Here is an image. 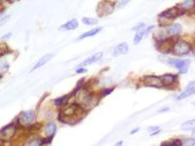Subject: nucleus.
Instances as JSON below:
<instances>
[{"label":"nucleus","mask_w":195,"mask_h":146,"mask_svg":"<svg viewBox=\"0 0 195 146\" xmlns=\"http://www.w3.org/2000/svg\"><path fill=\"white\" fill-rule=\"evenodd\" d=\"M85 112L82 106L78 103H73L60 111L59 119L62 122L68 124H71L70 120H72V124H75L79 120H81Z\"/></svg>","instance_id":"nucleus-1"},{"label":"nucleus","mask_w":195,"mask_h":146,"mask_svg":"<svg viewBox=\"0 0 195 146\" xmlns=\"http://www.w3.org/2000/svg\"><path fill=\"white\" fill-rule=\"evenodd\" d=\"M173 51H174V54L177 56L186 55L191 51V45L184 40H178L174 44Z\"/></svg>","instance_id":"nucleus-2"},{"label":"nucleus","mask_w":195,"mask_h":146,"mask_svg":"<svg viewBox=\"0 0 195 146\" xmlns=\"http://www.w3.org/2000/svg\"><path fill=\"white\" fill-rule=\"evenodd\" d=\"M168 63L174 66L179 70L180 73H186L190 65L189 59H177V58H170L168 61Z\"/></svg>","instance_id":"nucleus-3"},{"label":"nucleus","mask_w":195,"mask_h":146,"mask_svg":"<svg viewBox=\"0 0 195 146\" xmlns=\"http://www.w3.org/2000/svg\"><path fill=\"white\" fill-rule=\"evenodd\" d=\"M16 131L17 129L15 127V125L13 124H10L8 126H6V127L2 128L1 131H0V138H1V140L5 142L11 141V139L16 134Z\"/></svg>","instance_id":"nucleus-4"},{"label":"nucleus","mask_w":195,"mask_h":146,"mask_svg":"<svg viewBox=\"0 0 195 146\" xmlns=\"http://www.w3.org/2000/svg\"><path fill=\"white\" fill-rule=\"evenodd\" d=\"M179 9H178V7H174V8H170L168 10H165L164 12H162L159 15V21H162V19H165V24L164 25H166L168 21H171V19H174L175 18H177L178 16L181 15L183 13L179 12Z\"/></svg>","instance_id":"nucleus-5"},{"label":"nucleus","mask_w":195,"mask_h":146,"mask_svg":"<svg viewBox=\"0 0 195 146\" xmlns=\"http://www.w3.org/2000/svg\"><path fill=\"white\" fill-rule=\"evenodd\" d=\"M144 84L147 87H154V88H160L162 87V82H161V79L156 76H152L148 75L145 76L144 78Z\"/></svg>","instance_id":"nucleus-6"},{"label":"nucleus","mask_w":195,"mask_h":146,"mask_svg":"<svg viewBox=\"0 0 195 146\" xmlns=\"http://www.w3.org/2000/svg\"><path fill=\"white\" fill-rule=\"evenodd\" d=\"M35 117L34 111H24L21 113L19 117V121L22 125H26L29 124L31 121H33V119Z\"/></svg>","instance_id":"nucleus-7"},{"label":"nucleus","mask_w":195,"mask_h":146,"mask_svg":"<svg viewBox=\"0 0 195 146\" xmlns=\"http://www.w3.org/2000/svg\"><path fill=\"white\" fill-rule=\"evenodd\" d=\"M195 94V81H191L187 84L185 90L178 97V99H184Z\"/></svg>","instance_id":"nucleus-8"},{"label":"nucleus","mask_w":195,"mask_h":146,"mask_svg":"<svg viewBox=\"0 0 195 146\" xmlns=\"http://www.w3.org/2000/svg\"><path fill=\"white\" fill-rule=\"evenodd\" d=\"M183 30V28H181V25L179 24H172L169 28H167L166 30V35L167 36H175V35H178Z\"/></svg>","instance_id":"nucleus-9"},{"label":"nucleus","mask_w":195,"mask_h":146,"mask_svg":"<svg viewBox=\"0 0 195 146\" xmlns=\"http://www.w3.org/2000/svg\"><path fill=\"white\" fill-rule=\"evenodd\" d=\"M128 50H129V46H128L127 43L123 42L118 44L115 48L113 50V56L114 57H118L121 55H125L128 53Z\"/></svg>","instance_id":"nucleus-10"},{"label":"nucleus","mask_w":195,"mask_h":146,"mask_svg":"<svg viewBox=\"0 0 195 146\" xmlns=\"http://www.w3.org/2000/svg\"><path fill=\"white\" fill-rule=\"evenodd\" d=\"M174 44L175 43H173V41L171 40V39L170 40H164L162 42H160L158 50L160 52L164 53V54H167V53H169L171 51V48L174 47Z\"/></svg>","instance_id":"nucleus-11"},{"label":"nucleus","mask_w":195,"mask_h":146,"mask_svg":"<svg viewBox=\"0 0 195 146\" xmlns=\"http://www.w3.org/2000/svg\"><path fill=\"white\" fill-rule=\"evenodd\" d=\"M52 58H53V54H47V55L43 56V57H42L41 58H40L39 61L35 63V65L32 67L31 72H32V71H34L35 69H37V68H39V67H41V66H43L44 64H46Z\"/></svg>","instance_id":"nucleus-12"},{"label":"nucleus","mask_w":195,"mask_h":146,"mask_svg":"<svg viewBox=\"0 0 195 146\" xmlns=\"http://www.w3.org/2000/svg\"><path fill=\"white\" fill-rule=\"evenodd\" d=\"M102 57H103V53H100H100H97V54L89 57L88 58H86L85 61L82 62L81 66L83 67V66H86V65H88V64H92L94 62H96L100 61V59L102 58Z\"/></svg>","instance_id":"nucleus-13"},{"label":"nucleus","mask_w":195,"mask_h":146,"mask_svg":"<svg viewBox=\"0 0 195 146\" xmlns=\"http://www.w3.org/2000/svg\"><path fill=\"white\" fill-rule=\"evenodd\" d=\"M176 78L177 77L173 74H164L160 77L163 86H171L172 84H174L175 81H176Z\"/></svg>","instance_id":"nucleus-14"},{"label":"nucleus","mask_w":195,"mask_h":146,"mask_svg":"<svg viewBox=\"0 0 195 146\" xmlns=\"http://www.w3.org/2000/svg\"><path fill=\"white\" fill-rule=\"evenodd\" d=\"M78 28V22L76 19H70L69 22H68L66 24H63L60 26V29H65V30H73Z\"/></svg>","instance_id":"nucleus-15"},{"label":"nucleus","mask_w":195,"mask_h":146,"mask_svg":"<svg viewBox=\"0 0 195 146\" xmlns=\"http://www.w3.org/2000/svg\"><path fill=\"white\" fill-rule=\"evenodd\" d=\"M57 130V126L54 124V123H49L46 125V127L44 129V131L47 136H53L54 134L56 132Z\"/></svg>","instance_id":"nucleus-16"},{"label":"nucleus","mask_w":195,"mask_h":146,"mask_svg":"<svg viewBox=\"0 0 195 146\" xmlns=\"http://www.w3.org/2000/svg\"><path fill=\"white\" fill-rule=\"evenodd\" d=\"M100 30H102V28H94V29H91L89 31H86L84 33H82L81 35H80L77 39L78 40H81V39H84L86 37H91V36H94V35H96L98 32H100Z\"/></svg>","instance_id":"nucleus-17"},{"label":"nucleus","mask_w":195,"mask_h":146,"mask_svg":"<svg viewBox=\"0 0 195 146\" xmlns=\"http://www.w3.org/2000/svg\"><path fill=\"white\" fill-rule=\"evenodd\" d=\"M180 129L183 131H195V119L186 121L185 123H184L181 125Z\"/></svg>","instance_id":"nucleus-18"},{"label":"nucleus","mask_w":195,"mask_h":146,"mask_svg":"<svg viewBox=\"0 0 195 146\" xmlns=\"http://www.w3.org/2000/svg\"><path fill=\"white\" fill-rule=\"evenodd\" d=\"M41 145H42V139H40L38 137L30 138L24 144V146H41Z\"/></svg>","instance_id":"nucleus-19"},{"label":"nucleus","mask_w":195,"mask_h":146,"mask_svg":"<svg viewBox=\"0 0 195 146\" xmlns=\"http://www.w3.org/2000/svg\"><path fill=\"white\" fill-rule=\"evenodd\" d=\"M184 142L179 139H173L171 141H164L161 146H183Z\"/></svg>","instance_id":"nucleus-20"},{"label":"nucleus","mask_w":195,"mask_h":146,"mask_svg":"<svg viewBox=\"0 0 195 146\" xmlns=\"http://www.w3.org/2000/svg\"><path fill=\"white\" fill-rule=\"evenodd\" d=\"M194 5H195V1L194 0H186V1L183 2V3H180L179 6H180L181 8H183V10H189L191 8L194 7Z\"/></svg>","instance_id":"nucleus-21"},{"label":"nucleus","mask_w":195,"mask_h":146,"mask_svg":"<svg viewBox=\"0 0 195 146\" xmlns=\"http://www.w3.org/2000/svg\"><path fill=\"white\" fill-rule=\"evenodd\" d=\"M144 35H145V31H144V29L138 31V32L136 33V34H135V37H134V44H136V45L139 44Z\"/></svg>","instance_id":"nucleus-22"},{"label":"nucleus","mask_w":195,"mask_h":146,"mask_svg":"<svg viewBox=\"0 0 195 146\" xmlns=\"http://www.w3.org/2000/svg\"><path fill=\"white\" fill-rule=\"evenodd\" d=\"M82 23L86 25H95V24H98V19L85 17V18L82 19Z\"/></svg>","instance_id":"nucleus-23"},{"label":"nucleus","mask_w":195,"mask_h":146,"mask_svg":"<svg viewBox=\"0 0 195 146\" xmlns=\"http://www.w3.org/2000/svg\"><path fill=\"white\" fill-rule=\"evenodd\" d=\"M69 99V97L68 96H64V97H58L56 98L55 101H54V102H55V104L57 106H62L64 105L66 101H68Z\"/></svg>","instance_id":"nucleus-24"},{"label":"nucleus","mask_w":195,"mask_h":146,"mask_svg":"<svg viewBox=\"0 0 195 146\" xmlns=\"http://www.w3.org/2000/svg\"><path fill=\"white\" fill-rule=\"evenodd\" d=\"M183 142L185 144V146H194L195 145V138L188 137V138H185Z\"/></svg>","instance_id":"nucleus-25"},{"label":"nucleus","mask_w":195,"mask_h":146,"mask_svg":"<svg viewBox=\"0 0 195 146\" xmlns=\"http://www.w3.org/2000/svg\"><path fill=\"white\" fill-rule=\"evenodd\" d=\"M146 28V25L144 23H139L137 25H135L134 28H132L133 30H140V29H142V28ZM143 30V29H142Z\"/></svg>","instance_id":"nucleus-26"},{"label":"nucleus","mask_w":195,"mask_h":146,"mask_svg":"<svg viewBox=\"0 0 195 146\" xmlns=\"http://www.w3.org/2000/svg\"><path fill=\"white\" fill-rule=\"evenodd\" d=\"M113 89L114 88H110V89H107V90H104V92H103V94H102V96L103 97H104V96H109V94H110V92L113 91Z\"/></svg>","instance_id":"nucleus-27"},{"label":"nucleus","mask_w":195,"mask_h":146,"mask_svg":"<svg viewBox=\"0 0 195 146\" xmlns=\"http://www.w3.org/2000/svg\"><path fill=\"white\" fill-rule=\"evenodd\" d=\"M158 130H160L158 127H156V126H153V127H149L148 129H147V131H150L151 132V134H152V132H154V131H158Z\"/></svg>","instance_id":"nucleus-28"},{"label":"nucleus","mask_w":195,"mask_h":146,"mask_svg":"<svg viewBox=\"0 0 195 146\" xmlns=\"http://www.w3.org/2000/svg\"><path fill=\"white\" fill-rule=\"evenodd\" d=\"M85 72H87V69L84 68V67L78 68V69L76 70V73H77V74H80V73H85Z\"/></svg>","instance_id":"nucleus-29"},{"label":"nucleus","mask_w":195,"mask_h":146,"mask_svg":"<svg viewBox=\"0 0 195 146\" xmlns=\"http://www.w3.org/2000/svg\"><path fill=\"white\" fill-rule=\"evenodd\" d=\"M154 28V25H150V26H148V28H147L144 31H145V35H147L148 34V33L150 32V30H152Z\"/></svg>","instance_id":"nucleus-30"},{"label":"nucleus","mask_w":195,"mask_h":146,"mask_svg":"<svg viewBox=\"0 0 195 146\" xmlns=\"http://www.w3.org/2000/svg\"><path fill=\"white\" fill-rule=\"evenodd\" d=\"M129 3V1H127V0H125L124 2H122V3H118V8H122V7H124V6L126 5V4H128Z\"/></svg>","instance_id":"nucleus-31"},{"label":"nucleus","mask_w":195,"mask_h":146,"mask_svg":"<svg viewBox=\"0 0 195 146\" xmlns=\"http://www.w3.org/2000/svg\"><path fill=\"white\" fill-rule=\"evenodd\" d=\"M139 130H140V128H136V129L132 130V131H131V132H130V135H134V134H136V132H138V131H139Z\"/></svg>","instance_id":"nucleus-32"},{"label":"nucleus","mask_w":195,"mask_h":146,"mask_svg":"<svg viewBox=\"0 0 195 146\" xmlns=\"http://www.w3.org/2000/svg\"><path fill=\"white\" fill-rule=\"evenodd\" d=\"M160 132V130H158V131H154V132H152V134H150V136H154V135H158Z\"/></svg>","instance_id":"nucleus-33"},{"label":"nucleus","mask_w":195,"mask_h":146,"mask_svg":"<svg viewBox=\"0 0 195 146\" xmlns=\"http://www.w3.org/2000/svg\"><path fill=\"white\" fill-rule=\"evenodd\" d=\"M11 35H12V33H8V34H6L5 36H3V37H2V39H3V40H4V39H7V38H9Z\"/></svg>","instance_id":"nucleus-34"},{"label":"nucleus","mask_w":195,"mask_h":146,"mask_svg":"<svg viewBox=\"0 0 195 146\" xmlns=\"http://www.w3.org/2000/svg\"><path fill=\"white\" fill-rule=\"evenodd\" d=\"M123 145V141L122 140H121V141H118L115 145H114V146H122Z\"/></svg>","instance_id":"nucleus-35"},{"label":"nucleus","mask_w":195,"mask_h":146,"mask_svg":"<svg viewBox=\"0 0 195 146\" xmlns=\"http://www.w3.org/2000/svg\"><path fill=\"white\" fill-rule=\"evenodd\" d=\"M169 110V107H166V108H163V109H161L159 112H166V111H168Z\"/></svg>","instance_id":"nucleus-36"},{"label":"nucleus","mask_w":195,"mask_h":146,"mask_svg":"<svg viewBox=\"0 0 195 146\" xmlns=\"http://www.w3.org/2000/svg\"><path fill=\"white\" fill-rule=\"evenodd\" d=\"M192 104H193V106L195 107V101H193V102H192Z\"/></svg>","instance_id":"nucleus-37"}]
</instances>
